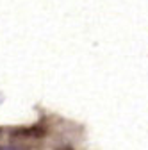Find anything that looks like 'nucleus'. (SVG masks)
<instances>
[{
	"mask_svg": "<svg viewBox=\"0 0 148 150\" xmlns=\"http://www.w3.org/2000/svg\"><path fill=\"white\" fill-rule=\"evenodd\" d=\"M0 150H16L14 146H0Z\"/></svg>",
	"mask_w": 148,
	"mask_h": 150,
	"instance_id": "nucleus-1",
	"label": "nucleus"
}]
</instances>
